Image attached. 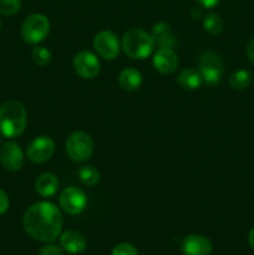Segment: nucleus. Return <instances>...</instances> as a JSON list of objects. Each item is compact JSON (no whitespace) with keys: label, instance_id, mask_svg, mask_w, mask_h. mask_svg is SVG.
<instances>
[{"label":"nucleus","instance_id":"nucleus-1","mask_svg":"<svg viewBox=\"0 0 254 255\" xmlns=\"http://www.w3.org/2000/svg\"><path fill=\"white\" fill-rule=\"evenodd\" d=\"M62 214L51 202H37L30 206L22 218V226L29 237L37 242L50 243L57 239L62 229Z\"/></svg>","mask_w":254,"mask_h":255},{"label":"nucleus","instance_id":"nucleus-2","mask_svg":"<svg viewBox=\"0 0 254 255\" xmlns=\"http://www.w3.org/2000/svg\"><path fill=\"white\" fill-rule=\"evenodd\" d=\"M26 125V110L21 102L9 100L0 106V134L6 138L19 137L25 131Z\"/></svg>","mask_w":254,"mask_h":255},{"label":"nucleus","instance_id":"nucleus-3","mask_svg":"<svg viewBox=\"0 0 254 255\" xmlns=\"http://www.w3.org/2000/svg\"><path fill=\"white\" fill-rule=\"evenodd\" d=\"M121 45L127 56L131 59L143 60L153 52L156 42L151 34L138 27H133L125 32Z\"/></svg>","mask_w":254,"mask_h":255},{"label":"nucleus","instance_id":"nucleus-4","mask_svg":"<svg viewBox=\"0 0 254 255\" xmlns=\"http://www.w3.org/2000/svg\"><path fill=\"white\" fill-rule=\"evenodd\" d=\"M66 153L74 162H85L92 156L94 141L84 131H75L66 139Z\"/></svg>","mask_w":254,"mask_h":255},{"label":"nucleus","instance_id":"nucleus-5","mask_svg":"<svg viewBox=\"0 0 254 255\" xmlns=\"http://www.w3.org/2000/svg\"><path fill=\"white\" fill-rule=\"evenodd\" d=\"M198 71L201 72L204 84L211 87L218 85L223 76V61L221 56L213 51H204L199 57Z\"/></svg>","mask_w":254,"mask_h":255},{"label":"nucleus","instance_id":"nucleus-6","mask_svg":"<svg viewBox=\"0 0 254 255\" xmlns=\"http://www.w3.org/2000/svg\"><path fill=\"white\" fill-rule=\"evenodd\" d=\"M50 32V20L42 14H31L21 25V36L27 44H39Z\"/></svg>","mask_w":254,"mask_h":255},{"label":"nucleus","instance_id":"nucleus-7","mask_svg":"<svg viewBox=\"0 0 254 255\" xmlns=\"http://www.w3.org/2000/svg\"><path fill=\"white\" fill-rule=\"evenodd\" d=\"M59 204L65 213L70 216H77L86 208L87 197L82 189L77 187H69L60 194Z\"/></svg>","mask_w":254,"mask_h":255},{"label":"nucleus","instance_id":"nucleus-8","mask_svg":"<svg viewBox=\"0 0 254 255\" xmlns=\"http://www.w3.org/2000/svg\"><path fill=\"white\" fill-rule=\"evenodd\" d=\"M94 47L97 54L106 60H114L119 56L121 44L115 32L104 30L94 37Z\"/></svg>","mask_w":254,"mask_h":255},{"label":"nucleus","instance_id":"nucleus-9","mask_svg":"<svg viewBox=\"0 0 254 255\" xmlns=\"http://www.w3.org/2000/svg\"><path fill=\"white\" fill-rule=\"evenodd\" d=\"M55 152V142L49 136H39L27 146L26 156L32 163H44L49 161Z\"/></svg>","mask_w":254,"mask_h":255},{"label":"nucleus","instance_id":"nucleus-10","mask_svg":"<svg viewBox=\"0 0 254 255\" xmlns=\"http://www.w3.org/2000/svg\"><path fill=\"white\" fill-rule=\"evenodd\" d=\"M74 70L82 79H94L100 74L99 59L95 54L90 51H80L74 57Z\"/></svg>","mask_w":254,"mask_h":255},{"label":"nucleus","instance_id":"nucleus-11","mask_svg":"<svg viewBox=\"0 0 254 255\" xmlns=\"http://www.w3.org/2000/svg\"><path fill=\"white\" fill-rule=\"evenodd\" d=\"M0 162L2 167L10 172H16L24 166V152L19 143L14 141L6 142L0 148Z\"/></svg>","mask_w":254,"mask_h":255},{"label":"nucleus","instance_id":"nucleus-12","mask_svg":"<svg viewBox=\"0 0 254 255\" xmlns=\"http://www.w3.org/2000/svg\"><path fill=\"white\" fill-rule=\"evenodd\" d=\"M153 66L163 75H171L177 70L179 60L177 54L171 47H159L153 55Z\"/></svg>","mask_w":254,"mask_h":255},{"label":"nucleus","instance_id":"nucleus-13","mask_svg":"<svg viewBox=\"0 0 254 255\" xmlns=\"http://www.w3.org/2000/svg\"><path fill=\"white\" fill-rule=\"evenodd\" d=\"M181 251L183 255H209L213 251V246L206 237L191 234L182 241Z\"/></svg>","mask_w":254,"mask_h":255},{"label":"nucleus","instance_id":"nucleus-14","mask_svg":"<svg viewBox=\"0 0 254 255\" xmlns=\"http://www.w3.org/2000/svg\"><path fill=\"white\" fill-rule=\"evenodd\" d=\"M62 249L70 254H80L86 249V238L77 231H66L60 237Z\"/></svg>","mask_w":254,"mask_h":255},{"label":"nucleus","instance_id":"nucleus-15","mask_svg":"<svg viewBox=\"0 0 254 255\" xmlns=\"http://www.w3.org/2000/svg\"><path fill=\"white\" fill-rule=\"evenodd\" d=\"M59 179L50 172L41 173L35 181V189L44 198L54 197L59 191Z\"/></svg>","mask_w":254,"mask_h":255},{"label":"nucleus","instance_id":"nucleus-16","mask_svg":"<svg viewBox=\"0 0 254 255\" xmlns=\"http://www.w3.org/2000/svg\"><path fill=\"white\" fill-rule=\"evenodd\" d=\"M152 37L159 47H173L176 45V39L172 32L171 26L166 22H157L152 27Z\"/></svg>","mask_w":254,"mask_h":255},{"label":"nucleus","instance_id":"nucleus-17","mask_svg":"<svg viewBox=\"0 0 254 255\" xmlns=\"http://www.w3.org/2000/svg\"><path fill=\"white\" fill-rule=\"evenodd\" d=\"M119 85L125 91H136L142 85V75L134 67H126L119 76Z\"/></svg>","mask_w":254,"mask_h":255},{"label":"nucleus","instance_id":"nucleus-18","mask_svg":"<svg viewBox=\"0 0 254 255\" xmlns=\"http://www.w3.org/2000/svg\"><path fill=\"white\" fill-rule=\"evenodd\" d=\"M177 84L183 90H197L203 84V79L198 70L184 69L177 76Z\"/></svg>","mask_w":254,"mask_h":255},{"label":"nucleus","instance_id":"nucleus-19","mask_svg":"<svg viewBox=\"0 0 254 255\" xmlns=\"http://www.w3.org/2000/svg\"><path fill=\"white\" fill-rule=\"evenodd\" d=\"M251 81L252 74L248 70L244 69L237 70L229 77V85H231V87L233 90H238V91L247 89L249 86V84H251Z\"/></svg>","mask_w":254,"mask_h":255},{"label":"nucleus","instance_id":"nucleus-20","mask_svg":"<svg viewBox=\"0 0 254 255\" xmlns=\"http://www.w3.org/2000/svg\"><path fill=\"white\" fill-rule=\"evenodd\" d=\"M203 27L208 34L219 35L224 29V21L216 12H209L203 19Z\"/></svg>","mask_w":254,"mask_h":255},{"label":"nucleus","instance_id":"nucleus-21","mask_svg":"<svg viewBox=\"0 0 254 255\" xmlns=\"http://www.w3.org/2000/svg\"><path fill=\"white\" fill-rule=\"evenodd\" d=\"M79 178L85 186L94 187L96 186L97 183L101 179V174H100V171L97 168H95L94 166H82L81 168L79 169Z\"/></svg>","mask_w":254,"mask_h":255},{"label":"nucleus","instance_id":"nucleus-22","mask_svg":"<svg viewBox=\"0 0 254 255\" xmlns=\"http://www.w3.org/2000/svg\"><path fill=\"white\" fill-rule=\"evenodd\" d=\"M31 57L32 61H34L37 66H46V65L51 61L52 54L47 47L36 46L32 49Z\"/></svg>","mask_w":254,"mask_h":255},{"label":"nucleus","instance_id":"nucleus-23","mask_svg":"<svg viewBox=\"0 0 254 255\" xmlns=\"http://www.w3.org/2000/svg\"><path fill=\"white\" fill-rule=\"evenodd\" d=\"M21 7V0H0V14L10 15L16 14Z\"/></svg>","mask_w":254,"mask_h":255},{"label":"nucleus","instance_id":"nucleus-24","mask_svg":"<svg viewBox=\"0 0 254 255\" xmlns=\"http://www.w3.org/2000/svg\"><path fill=\"white\" fill-rule=\"evenodd\" d=\"M111 255H138V251L136 249V247L131 243H120L112 249Z\"/></svg>","mask_w":254,"mask_h":255},{"label":"nucleus","instance_id":"nucleus-25","mask_svg":"<svg viewBox=\"0 0 254 255\" xmlns=\"http://www.w3.org/2000/svg\"><path fill=\"white\" fill-rule=\"evenodd\" d=\"M39 255H62L61 248L54 244H46L40 249Z\"/></svg>","mask_w":254,"mask_h":255},{"label":"nucleus","instance_id":"nucleus-26","mask_svg":"<svg viewBox=\"0 0 254 255\" xmlns=\"http://www.w3.org/2000/svg\"><path fill=\"white\" fill-rule=\"evenodd\" d=\"M9 197H7V194L2 189H0V216L6 213V211L9 209Z\"/></svg>","mask_w":254,"mask_h":255},{"label":"nucleus","instance_id":"nucleus-27","mask_svg":"<svg viewBox=\"0 0 254 255\" xmlns=\"http://www.w3.org/2000/svg\"><path fill=\"white\" fill-rule=\"evenodd\" d=\"M202 7H206V9H212V7L217 6L219 4L221 0H196Z\"/></svg>","mask_w":254,"mask_h":255},{"label":"nucleus","instance_id":"nucleus-28","mask_svg":"<svg viewBox=\"0 0 254 255\" xmlns=\"http://www.w3.org/2000/svg\"><path fill=\"white\" fill-rule=\"evenodd\" d=\"M247 57H248L249 61L254 65V39L251 40L247 45V50H246Z\"/></svg>","mask_w":254,"mask_h":255},{"label":"nucleus","instance_id":"nucleus-29","mask_svg":"<svg viewBox=\"0 0 254 255\" xmlns=\"http://www.w3.org/2000/svg\"><path fill=\"white\" fill-rule=\"evenodd\" d=\"M248 241H249V246H251L252 249L254 251V228H252V231L249 232Z\"/></svg>","mask_w":254,"mask_h":255},{"label":"nucleus","instance_id":"nucleus-30","mask_svg":"<svg viewBox=\"0 0 254 255\" xmlns=\"http://www.w3.org/2000/svg\"><path fill=\"white\" fill-rule=\"evenodd\" d=\"M0 29H1V21H0Z\"/></svg>","mask_w":254,"mask_h":255}]
</instances>
